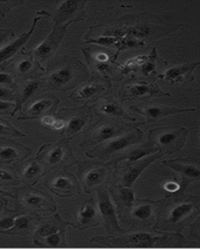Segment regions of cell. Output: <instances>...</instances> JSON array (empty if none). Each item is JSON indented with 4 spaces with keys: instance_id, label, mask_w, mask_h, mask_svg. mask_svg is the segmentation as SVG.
<instances>
[{
    "instance_id": "cell-17",
    "label": "cell",
    "mask_w": 200,
    "mask_h": 249,
    "mask_svg": "<svg viewBox=\"0 0 200 249\" xmlns=\"http://www.w3.org/2000/svg\"><path fill=\"white\" fill-rule=\"evenodd\" d=\"M98 207L94 200H88L79 207L76 215L77 228L84 230L93 226L98 225Z\"/></svg>"
},
{
    "instance_id": "cell-6",
    "label": "cell",
    "mask_w": 200,
    "mask_h": 249,
    "mask_svg": "<svg viewBox=\"0 0 200 249\" xmlns=\"http://www.w3.org/2000/svg\"><path fill=\"white\" fill-rule=\"evenodd\" d=\"M88 1L58 2L53 15V25H66L82 21L85 18L84 6Z\"/></svg>"
},
{
    "instance_id": "cell-16",
    "label": "cell",
    "mask_w": 200,
    "mask_h": 249,
    "mask_svg": "<svg viewBox=\"0 0 200 249\" xmlns=\"http://www.w3.org/2000/svg\"><path fill=\"white\" fill-rule=\"evenodd\" d=\"M163 155V153L161 151L157 152L153 155L149 156L145 159L139 160V161L133 162L132 164L128 167L125 173L123 175L122 178L121 185L123 186L132 188L134 183L136 182L140 175L142 174L150 164L155 162L157 160L160 158Z\"/></svg>"
},
{
    "instance_id": "cell-43",
    "label": "cell",
    "mask_w": 200,
    "mask_h": 249,
    "mask_svg": "<svg viewBox=\"0 0 200 249\" xmlns=\"http://www.w3.org/2000/svg\"><path fill=\"white\" fill-rule=\"evenodd\" d=\"M0 84H6V85L14 86L16 85L12 76L10 74L5 72H0Z\"/></svg>"
},
{
    "instance_id": "cell-26",
    "label": "cell",
    "mask_w": 200,
    "mask_h": 249,
    "mask_svg": "<svg viewBox=\"0 0 200 249\" xmlns=\"http://www.w3.org/2000/svg\"><path fill=\"white\" fill-rule=\"evenodd\" d=\"M40 83L38 80H28L26 81L21 88L20 91L18 93V100L16 102V107L14 109V112L18 111L21 107L22 105L25 103L26 101H28L30 99V97L33 95L34 93L37 91L38 89L40 88Z\"/></svg>"
},
{
    "instance_id": "cell-24",
    "label": "cell",
    "mask_w": 200,
    "mask_h": 249,
    "mask_svg": "<svg viewBox=\"0 0 200 249\" xmlns=\"http://www.w3.org/2000/svg\"><path fill=\"white\" fill-rule=\"evenodd\" d=\"M67 224L62 221L59 216H56L54 220H49L40 226L36 230V234L34 237V242L43 239L53 233H57L64 230Z\"/></svg>"
},
{
    "instance_id": "cell-1",
    "label": "cell",
    "mask_w": 200,
    "mask_h": 249,
    "mask_svg": "<svg viewBox=\"0 0 200 249\" xmlns=\"http://www.w3.org/2000/svg\"><path fill=\"white\" fill-rule=\"evenodd\" d=\"M86 66L74 57L65 56L51 69L46 78L49 88L57 90H67L86 79Z\"/></svg>"
},
{
    "instance_id": "cell-31",
    "label": "cell",
    "mask_w": 200,
    "mask_h": 249,
    "mask_svg": "<svg viewBox=\"0 0 200 249\" xmlns=\"http://www.w3.org/2000/svg\"><path fill=\"white\" fill-rule=\"evenodd\" d=\"M154 202H155L153 201H146L142 204L136 206L132 211V217L139 220H145L149 219L154 211L153 205Z\"/></svg>"
},
{
    "instance_id": "cell-44",
    "label": "cell",
    "mask_w": 200,
    "mask_h": 249,
    "mask_svg": "<svg viewBox=\"0 0 200 249\" xmlns=\"http://www.w3.org/2000/svg\"><path fill=\"white\" fill-rule=\"evenodd\" d=\"M14 35V31L12 30L5 29V28H0V46L2 45V43L6 41L9 37H11Z\"/></svg>"
},
{
    "instance_id": "cell-22",
    "label": "cell",
    "mask_w": 200,
    "mask_h": 249,
    "mask_svg": "<svg viewBox=\"0 0 200 249\" xmlns=\"http://www.w3.org/2000/svg\"><path fill=\"white\" fill-rule=\"evenodd\" d=\"M105 89H106V86L102 84L100 80L98 81L93 80L77 89L73 92L70 97L74 100L90 99L92 97L104 91Z\"/></svg>"
},
{
    "instance_id": "cell-4",
    "label": "cell",
    "mask_w": 200,
    "mask_h": 249,
    "mask_svg": "<svg viewBox=\"0 0 200 249\" xmlns=\"http://www.w3.org/2000/svg\"><path fill=\"white\" fill-rule=\"evenodd\" d=\"M165 237L166 236L148 232H138L116 238L96 236L91 238L90 242L106 245H125L129 247L150 248L157 245V243Z\"/></svg>"
},
{
    "instance_id": "cell-39",
    "label": "cell",
    "mask_w": 200,
    "mask_h": 249,
    "mask_svg": "<svg viewBox=\"0 0 200 249\" xmlns=\"http://www.w3.org/2000/svg\"><path fill=\"white\" fill-rule=\"evenodd\" d=\"M0 182L8 183L10 185H18V181L17 178L12 174L6 170L0 169Z\"/></svg>"
},
{
    "instance_id": "cell-45",
    "label": "cell",
    "mask_w": 200,
    "mask_h": 249,
    "mask_svg": "<svg viewBox=\"0 0 200 249\" xmlns=\"http://www.w3.org/2000/svg\"><path fill=\"white\" fill-rule=\"evenodd\" d=\"M67 125V122L63 119H56L55 123H53V129L56 131H63Z\"/></svg>"
},
{
    "instance_id": "cell-20",
    "label": "cell",
    "mask_w": 200,
    "mask_h": 249,
    "mask_svg": "<svg viewBox=\"0 0 200 249\" xmlns=\"http://www.w3.org/2000/svg\"><path fill=\"white\" fill-rule=\"evenodd\" d=\"M163 163L180 175L182 180L181 186L184 188L192 181H198L200 179V169L195 166L179 163L176 160H165Z\"/></svg>"
},
{
    "instance_id": "cell-3",
    "label": "cell",
    "mask_w": 200,
    "mask_h": 249,
    "mask_svg": "<svg viewBox=\"0 0 200 249\" xmlns=\"http://www.w3.org/2000/svg\"><path fill=\"white\" fill-rule=\"evenodd\" d=\"M143 136L142 131L137 128H134L124 135H120L106 142H101L92 151L87 152L86 155L89 158L105 159L120 150L141 142Z\"/></svg>"
},
{
    "instance_id": "cell-13",
    "label": "cell",
    "mask_w": 200,
    "mask_h": 249,
    "mask_svg": "<svg viewBox=\"0 0 200 249\" xmlns=\"http://www.w3.org/2000/svg\"><path fill=\"white\" fill-rule=\"evenodd\" d=\"M48 189L60 196H72L79 192V182L74 175L61 171L48 179Z\"/></svg>"
},
{
    "instance_id": "cell-5",
    "label": "cell",
    "mask_w": 200,
    "mask_h": 249,
    "mask_svg": "<svg viewBox=\"0 0 200 249\" xmlns=\"http://www.w3.org/2000/svg\"><path fill=\"white\" fill-rule=\"evenodd\" d=\"M124 130L123 124L114 121L100 120L92 125L87 132L80 146H91L94 144L101 143L118 137Z\"/></svg>"
},
{
    "instance_id": "cell-37",
    "label": "cell",
    "mask_w": 200,
    "mask_h": 249,
    "mask_svg": "<svg viewBox=\"0 0 200 249\" xmlns=\"http://www.w3.org/2000/svg\"><path fill=\"white\" fill-rule=\"evenodd\" d=\"M24 3V1L19 0H13V1H0V16L2 18L6 17L8 12L13 10L14 8L21 6Z\"/></svg>"
},
{
    "instance_id": "cell-33",
    "label": "cell",
    "mask_w": 200,
    "mask_h": 249,
    "mask_svg": "<svg viewBox=\"0 0 200 249\" xmlns=\"http://www.w3.org/2000/svg\"><path fill=\"white\" fill-rule=\"evenodd\" d=\"M21 213L16 211H10L4 216L0 217V233L8 234L9 232L13 229L15 224V219Z\"/></svg>"
},
{
    "instance_id": "cell-9",
    "label": "cell",
    "mask_w": 200,
    "mask_h": 249,
    "mask_svg": "<svg viewBox=\"0 0 200 249\" xmlns=\"http://www.w3.org/2000/svg\"><path fill=\"white\" fill-rule=\"evenodd\" d=\"M18 199L20 206L29 211L54 212L57 210V206L52 197L36 189H23L18 193Z\"/></svg>"
},
{
    "instance_id": "cell-50",
    "label": "cell",
    "mask_w": 200,
    "mask_h": 249,
    "mask_svg": "<svg viewBox=\"0 0 200 249\" xmlns=\"http://www.w3.org/2000/svg\"><path fill=\"white\" fill-rule=\"evenodd\" d=\"M8 203V201L6 198H0V211L2 210L3 207H6V205Z\"/></svg>"
},
{
    "instance_id": "cell-38",
    "label": "cell",
    "mask_w": 200,
    "mask_h": 249,
    "mask_svg": "<svg viewBox=\"0 0 200 249\" xmlns=\"http://www.w3.org/2000/svg\"><path fill=\"white\" fill-rule=\"evenodd\" d=\"M119 37L115 36H103V37H99L96 39H90L87 43H93V44H98V45H103V46H110L113 44H116L119 41Z\"/></svg>"
},
{
    "instance_id": "cell-8",
    "label": "cell",
    "mask_w": 200,
    "mask_h": 249,
    "mask_svg": "<svg viewBox=\"0 0 200 249\" xmlns=\"http://www.w3.org/2000/svg\"><path fill=\"white\" fill-rule=\"evenodd\" d=\"M70 25L71 24L53 25V30L46 38L32 52L29 53L32 54L36 61L39 62V63L45 62L54 55L57 49H59L64 35L67 33V27Z\"/></svg>"
},
{
    "instance_id": "cell-34",
    "label": "cell",
    "mask_w": 200,
    "mask_h": 249,
    "mask_svg": "<svg viewBox=\"0 0 200 249\" xmlns=\"http://www.w3.org/2000/svg\"><path fill=\"white\" fill-rule=\"evenodd\" d=\"M25 134L17 130L6 121L0 119V137H24Z\"/></svg>"
},
{
    "instance_id": "cell-42",
    "label": "cell",
    "mask_w": 200,
    "mask_h": 249,
    "mask_svg": "<svg viewBox=\"0 0 200 249\" xmlns=\"http://www.w3.org/2000/svg\"><path fill=\"white\" fill-rule=\"evenodd\" d=\"M146 59H147V57L146 56L136 57V58H133L132 60L128 61V63L126 64V69L133 68L134 66L144 65Z\"/></svg>"
},
{
    "instance_id": "cell-36",
    "label": "cell",
    "mask_w": 200,
    "mask_h": 249,
    "mask_svg": "<svg viewBox=\"0 0 200 249\" xmlns=\"http://www.w3.org/2000/svg\"><path fill=\"white\" fill-rule=\"evenodd\" d=\"M35 61L36 59L33 58L32 55L23 57L20 60L18 61L15 66L17 72L20 75L28 73L30 71H32L35 68Z\"/></svg>"
},
{
    "instance_id": "cell-2",
    "label": "cell",
    "mask_w": 200,
    "mask_h": 249,
    "mask_svg": "<svg viewBox=\"0 0 200 249\" xmlns=\"http://www.w3.org/2000/svg\"><path fill=\"white\" fill-rule=\"evenodd\" d=\"M188 131L180 126H165L153 128L149 132L152 146L163 154H174L183 147Z\"/></svg>"
},
{
    "instance_id": "cell-19",
    "label": "cell",
    "mask_w": 200,
    "mask_h": 249,
    "mask_svg": "<svg viewBox=\"0 0 200 249\" xmlns=\"http://www.w3.org/2000/svg\"><path fill=\"white\" fill-rule=\"evenodd\" d=\"M59 103V99L52 95H45L40 99L36 100L30 105L28 111L21 119H37L40 115H45L47 111H53Z\"/></svg>"
},
{
    "instance_id": "cell-48",
    "label": "cell",
    "mask_w": 200,
    "mask_h": 249,
    "mask_svg": "<svg viewBox=\"0 0 200 249\" xmlns=\"http://www.w3.org/2000/svg\"><path fill=\"white\" fill-rule=\"evenodd\" d=\"M55 118L52 115H45L41 119V124L46 126H53V123H55Z\"/></svg>"
},
{
    "instance_id": "cell-29",
    "label": "cell",
    "mask_w": 200,
    "mask_h": 249,
    "mask_svg": "<svg viewBox=\"0 0 200 249\" xmlns=\"http://www.w3.org/2000/svg\"><path fill=\"white\" fill-rule=\"evenodd\" d=\"M159 150L156 149L155 147L151 146H145V147H140L135 150H131L128 152V154H126L125 155L123 156L121 158H118L116 161H120L123 160H128L130 163H133V162L139 161L141 158H143L144 157L147 155H150L152 154H155Z\"/></svg>"
},
{
    "instance_id": "cell-40",
    "label": "cell",
    "mask_w": 200,
    "mask_h": 249,
    "mask_svg": "<svg viewBox=\"0 0 200 249\" xmlns=\"http://www.w3.org/2000/svg\"><path fill=\"white\" fill-rule=\"evenodd\" d=\"M95 62L96 63V66H102V65L106 64V62L110 60V57L108 54L102 51H97L96 53L93 54Z\"/></svg>"
},
{
    "instance_id": "cell-46",
    "label": "cell",
    "mask_w": 200,
    "mask_h": 249,
    "mask_svg": "<svg viewBox=\"0 0 200 249\" xmlns=\"http://www.w3.org/2000/svg\"><path fill=\"white\" fill-rule=\"evenodd\" d=\"M13 97V92L6 88H0V100L8 101Z\"/></svg>"
},
{
    "instance_id": "cell-10",
    "label": "cell",
    "mask_w": 200,
    "mask_h": 249,
    "mask_svg": "<svg viewBox=\"0 0 200 249\" xmlns=\"http://www.w3.org/2000/svg\"><path fill=\"white\" fill-rule=\"evenodd\" d=\"M108 168L102 163H91L80 167L79 178L86 193H91L106 181L109 175Z\"/></svg>"
},
{
    "instance_id": "cell-49",
    "label": "cell",
    "mask_w": 200,
    "mask_h": 249,
    "mask_svg": "<svg viewBox=\"0 0 200 249\" xmlns=\"http://www.w3.org/2000/svg\"><path fill=\"white\" fill-rule=\"evenodd\" d=\"M155 69V65L151 62H148V63H145L142 66L141 69V72L142 73L145 74V76H147L149 73H151L153 70Z\"/></svg>"
},
{
    "instance_id": "cell-30",
    "label": "cell",
    "mask_w": 200,
    "mask_h": 249,
    "mask_svg": "<svg viewBox=\"0 0 200 249\" xmlns=\"http://www.w3.org/2000/svg\"><path fill=\"white\" fill-rule=\"evenodd\" d=\"M98 110L100 112L111 115V116L120 117L126 119L134 121L132 117L127 115L120 105L114 101H105L104 103L99 105Z\"/></svg>"
},
{
    "instance_id": "cell-14",
    "label": "cell",
    "mask_w": 200,
    "mask_h": 249,
    "mask_svg": "<svg viewBox=\"0 0 200 249\" xmlns=\"http://www.w3.org/2000/svg\"><path fill=\"white\" fill-rule=\"evenodd\" d=\"M32 149L8 139L0 140V165L16 163L28 158Z\"/></svg>"
},
{
    "instance_id": "cell-51",
    "label": "cell",
    "mask_w": 200,
    "mask_h": 249,
    "mask_svg": "<svg viewBox=\"0 0 200 249\" xmlns=\"http://www.w3.org/2000/svg\"><path fill=\"white\" fill-rule=\"evenodd\" d=\"M1 195H4V196H8L10 197H14V196H12V195L9 194V193H5V192H3V191L0 190V196Z\"/></svg>"
},
{
    "instance_id": "cell-7",
    "label": "cell",
    "mask_w": 200,
    "mask_h": 249,
    "mask_svg": "<svg viewBox=\"0 0 200 249\" xmlns=\"http://www.w3.org/2000/svg\"><path fill=\"white\" fill-rule=\"evenodd\" d=\"M96 204L100 217L102 219L107 232L109 233H124V230L120 227L118 222L116 209L108 191L103 188L98 189Z\"/></svg>"
},
{
    "instance_id": "cell-27",
    "label": "cell",
    "mask_w": 200,
    "mask_h": 249,
    "mask_svg": "<svg viewBox=\"0 0 200 249\" xmlns=\"http://www.w3.org/2000/svg\"><path fill=\"white\" fill-rule=\"evenodd\" d=\"M34 224V218L30 217L24 213H21L15 219L13 229L9 232L10 235H24L32 230Z\"/></svg>"
},
{
    "instance_id": "cell-41",
    "label": "cell",
    "mask_w": 200,
    "mask_h": 249,
    "mask_svg": "<svg viewBox=\"0 0 200 249\" xmlns=\"http://www.w3.org/2000/svg\"><path fill=\"white\" fill-rule=\"evenodd\" d=\"M163 189H165L167 193H171V194H175L178 193L179 191L181 189V185L179 184L178 181H169L165 183L163 185Z\"/></svg>"
},
{
    "instance_id": "cell-32",
    "label": "cell",
    "mask_w": 200,
    "mask_h": 249,
    "mask_svg": "<svg viewBox=\"0 0 200 249\" xmlns=\"http://www.w3.org/2000/svg\"><path fill=\"white\" fill-rule=\"evenodd\" d=\"M65 231L57 232V233H53L51 235L45 237L43 239L36 241L35 243L40 246H45V247H60L61 244L64 243Z\"/></svg>"
},
{
    "instance_id": "cell-23",
    "label": "cell",
    "mask_w": 200,
    "mask_h": 249,
    "mask_svg": "<svg viewBox=\"0 0 200 249\" xmlns=\"http://www.w3.org/2000/svg\"><path fill=\"white\" fill-rule=\"evenodd\" d=\"M200 62H195L192 64L177 66L170 69L166 71L162 78L172 84L184 81V80L188 79V76H191L193 70L200 65Z\"/></svg>"
},
{
    "instance_id": "cell-18",
    "label": "cell",
    "mask_w": 200,
    "mask_h": 249,
    "mask_svg": "<svg viewBox=\"0 0 200 249\" xmlns=\"http://www.w3.org/2000/svg\"><path fill=\"white\" fill-rule=\"evenodd\" d=\"M41 18H42L41 17H37V18H35L29 31L22 34L16 40H14L8 45H6L2 49H0V64H2L3 62H6L10 58H13L21 49L22 47L25 45L26 42L29 40L30 37H32V34L36 29L38 22L40 21Z\"/></svg>"
},
{
    "instance_id": "cell-21",
    "label": "cell",
    "mask_w": 200,
    "mask_h": 249,
    "mask_svg": "<svg viewBox=\"0 0 200 249\" xmlns=\"http://www.w3.org/2000/svg\"><path fill=\"white\" fill-rule=\"evenodd\" d=\"M196 203L194 202L184 201V202H179V204L174 206L169 211L168 216H167L169 224H174V225L180 224L188 216L192 215V213L196 210Z\"/></svg>"
},
{
    "instance_id": "cell-11",
    "label": "cell",
    "mask_w": 200,
    "mask_h": 249,
    "mask_svg": "<svg viewBox=\"0 0 200 249\" xmlns=\"http://www.w3.org/2000/svg\"><path fill=\"white\" fill-rule=\"evenodd\" d=\"M71 156V149L64 142L48 144L40 149L37 158L46 168H53L63 163Z\"/></svg>"
},
{
    "instance_id": "cell-35",
    "label": "cell",
    "mask_w": 200,
    "mask_h": 249,
    "mask_svg": "<svg viewBox=\"0 0 200 249\" xmlns=\"http://www.w3.org/2000/svg\"><path fill=\"white\" fill-rule=\"evenodd\" d=\"M118 191H119V198L122 203L127 207H132L136 201L135 193L132 188L120 185L118 187Z\"/></svg>"
},
{
    "instance_id": "cell-28",
    "label": "cell",
    "mask_w": 200,
    "mask_h": 249,
    "mask_svg": "<svg viewBox=\"0 0 200 249\" xmlns=\"http://www.w3.org/2000/svg\"><path fill=\"white\" fill-rule=\"evenodd\" d=\"M129 93L135 97H149V96H168L169 93H163L160 89L153 86L146 84H137L129 88Z\"/></svg>"
},
{
    "instance_id": "cell-15",
    "label": "cell",
    "mask_w": 200,
    "mask_h": 249,
    "mask_svg": "<svg viewBox=\"0 0 200 249\" xmlns=\"http://www.w3.org/2000/svg\"><path fill=\"white\" fill-rule=\"evenodd\" d=\"M132 111L139 113L145 117V119L150 122L159 120L165 117L176 115L180 113L195 111L196 108H179V107H169L164 105H151L148 107H140L133 106L131 107Z\"/></svg>"
},
{
    "instance_id": "cell-25",
    "label": "cell",
    "mask_w": 200,
    "mask_h": 249,
    "mask_svg": "<svg viewBox=\"0 0 200 249\" xmlns=\"http://www.w3.org/2000/svg\"><path fill=\"white\" fill-rule=\"evenodd\" d=\"M46 167L39 158L32 160L22 170V177L27 181H37L46 172Z\"/></svg>"
},
{
    "instance_id": "cell-47",
    "label": "cell",
    "mask_w": 200,
    "mask_h": 249,
    "mask_svg": "<svg viewBox=\"0 0 200 249\" xmlns=\"http://www.w3.org/2000/svg\"><path fill=\"white\" fill-rule=\"evenodd\" d=\"M12 107H16V103H12V102L4 101V100H0V111H7Z\"/></svg>"
},
{
    "instance_id": "cell-12",
    "label": "cell",
    "mask_w": 200,
    "mask_h": 249,
    "mask_svg": "<svg viewBox=\"0 0 200 249\" xmlns=\"http://www.w3.org/2000/svg\"><path fill=\"white\" fill-rule=\"evenodd\" d=\"M65 111L69 114L68 119H65L67 125L63 130L65 138L71 139L78 136L92 122V114L87 107H79Z\"/></svg>"
}]
</instances>
